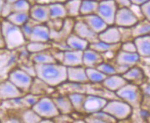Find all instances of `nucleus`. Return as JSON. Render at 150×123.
Listing matches in <instances>:
<instances>
[{
    "label": "nucleus",
    "instance_id": "b1692460",
    "mask_svg": "<svg viewBox=\"0 0 150 123\" xmlns=\"http://www.w3.org/2000/svg\"><path fill=\"white\" fill-rule=\"evenodd\" d=\"M52 99L60 114L71 115L75 111L68 95L57 96V97L52 98Z\"/></svg>",
    "mask_w": 150,
    "mask_h": 123
},
{
    "label": "nucleus",
    "instance_id": "864d4df0",
    "mask_svg": "<svg viewBox=\"0 0 150 123\" xmlns=\"http://www.w3.org/2000/svg\"><path fill=\"white\" fill-rule=\"evenodd\" d=\"M4 3H5L4 0H0V15H1V11H2V8L4 6Z\"/></svg>",
    "mask_w": 150,
    "mask_h": 123
},
{
    "label": "nucleus",
    "instance_id": "8fccbe9b",
    "mask_svg": "<svg viewBox=\"0 0 150 123\" xmlns=\"http://www.w3.org/2000/svg\"><path fill=\"white\" fill-rule=\"evenodd\" d=\"M149 1H150V0H130L132 5L138 6H140V5L143 4Z\"/></svg>",
    "mask_w": 150,
    "mask_h": 123
},
{
    "label": "nucleus",
    "instance_id": "4c0bfd02",
    "mask_svg": "<svg viewBox=\"0 0 150 123\" xmlns=\"http://www.w3.org/2000/svg\"><path fill=\"white\" fill-rule=\"evenodd\" d=\"M31 4L28 0H18L12 4L13 12L29 13Z\"/></svg>",
    "mask_w": 150,
    "mask_h": 123
},
{
    "label": "nucleus",
    "instance_id": "603ef678",
    "mask_svg": "<svg viewBox=\"0 0 150 123\" xmlns=\"http://www.w3.org/2000/svg\"><path fill=\"white\" fill-rule=\"evenodd\" d=\"M64 1H66V0H64ZM54 2H62V0H47V1H46V4H50V3H54Z\"/></svg>",
    "mask_w": 150,
    "mask_h": 123
},
{
    "label": "nucleus",
    "instance_id": "f704fd0d",
    "mask_svg": "<svg viewBox=\"0 0 150 123\" xmlns=\"http://www.w3.org/2000/svg\"><path fill=\"white\" fill-rule=\"evenodd\" d=\"M26 50L29 54L39 53V52L47 51L52 49V45L50 42H27Z\"/></svg>",
    "mask_w": 150,
    "mask_h": 123
},
{
    "label": "nucleus",
    "instance_id": "6ab92c4d",
    "mask_svg": "<svg viewBox=\"0 0 150 123\" xmlns=\"http://www.w3.org/2000/svg\"><path fill=\"white\" fill-rule=\"evenodd\" d=\"M127 82L139 86L147 80L145 74L141 67L136 65L129 68L124 74L121 75Z\"/></svg>",
    "mask_w": 150,
    "mask_h": 123
},
{
    "label": "nucleus",
    "instance_id": "1a4fd4ad",
    "mask_svg": "<svg viewBox=\"0 0 150 123\" xmlns=\"http://www.w3.org/2000/svg\"><path fill=\"white\" fill-rule=\"evenodd\" d=\"M109 100L100 95L86 93L83 108L86 115L102 111Z\"/></svg>",
    "mask_w": 150,
    "mask_h": 123
},
{
    "label": "nucleus",
    "instance_id": "423d86ee",
    "mask_svg": "<svg viewBox=\"0 0 150 123\" xmlns=\"http://www.w3.org/2000/svg\"><path fill=\"white\" fill-rule=\"evenodd\" d=\"M35 78H33L22 69L16 68L9 73L8 80L24 94L30 92Z\"/></svg>",
    "mask_w": 150,
    "mask_h": 123
},
{
    "label": "nucleus",
    "instance_id": "dca6fc26",
    "mask_svg": "<svg viewBox=\"0 0 150 123\" xmlns=\"http://www.w3.org/2000/svg\"><path fill=\"white\" fill-rule=\"evenodd\" d=\"M100 41L109 44L116 45L121 42V35L118 26L113 25L108 26L103 31L98 35Z\"/></svg>",
    "mask_w": 150,
    "mask_h": 123
},
{
    "label": "nucleus",
    "instance_id": "aec40b11",
    "mask_svg": "<svg viewBox=\"0 0 150 123\" xmlns=\"http://www.w3.org/2000/svg\"><path fill=\"white\" fill-rule=\"evenodd\" d=\"M78 18L81 19L86 23L89 27L95 32L98 35L102 31H103L108 26L106 23L102 20L97 14H91L84 16H80Z\"/></svg>",
    "mask_w": 150,
    "mask_h": 123
},
{
    "label": "nucleus",
    "instance_id": "ea45409f",
    "mask_svg": "<svg viewBox=\"0 0 150 123\" xmlns=\"http://www.w3.org/2000/svg\"><path fill=\"white\" fill-rule=\"evenodd\" d=\"M36 24H39V23L33 24L32 22H30V20H28L27 22L25 23L23 26H22L20 27L21 30H22V31L23 33V34H24L25 38H26V40H27V41L28 40V38H29V37H30V33H31L33 28V26Z\"/></svg>",
    "mask_w": 150,
    "mask_h": 123
},
{
    "label": "nucleus",
    "instance_id": "7ed1b4c3",
    "mask_svg": "<svg viewBox=\"0 0 150 123\" xmlns=\"http://www.w3.org/2000/svg\"><path fill=\"white\" fill-rule=\"evenodd\" d=\"M115 93L119 99L129 105L133 109L142 107L144 95L138 85L127 82Z\"/></svg>",
    "mask_w": 150,
    "mask_h": 123
},
{
    "label": "nucleus",
    "instance_id": "37998d69",
    "mask_svg": "<svg viewBox=\"0 0 150 123\" xmlns=\"http://www.w3.org/2000/svg\"><path fill=\"white\" fill-rule=\"evenodd\" d=\"M139 9L144 19L150 21V1L140 5Z\"/></svg>",
    "mask_w": 150,
    "mask_h": 123
},
{
    "label": "nucleus",
    "instance_id": "a18cd8bd",
    "mask_svg": "<svg viewBox=\"0 0 150 123\" xmlns=\"http://www.w3.org/2000/svg\"><path fill=\"white\" fill-rule=\"evenodd\" d=\"M12 12H13L12 4L5 2L4 4V6L2 8V11H1L0 17H3L4 19H5V18H6V17L8 16V15H10Z\"/></svg>",
    "mask_w": 150,
    "mask_h": 123
},
{
    "label": "nucleus",
    "instance_id": "bb28decb",
    "mask_svg": "<svg viewBox=\"0 0 150 123\" xmlns=\"http://www.w3.org/2000/svg\"><path fill=\"white\" fill-rule=\"evenodd\" d=\"M120 43L116 44V45H109V44L105 43V42H101L100 40L89 43V48L93 49L94 51L98 52L102 54H105L107 53H116L120 49Z\"/></svg>",
    "mask_w": 150,
    "mask_h": 123
},
{
    "label": "nucleus",
    "instance_id": "f3484780",
    "mask_svg": "<svg viewBox=\"0 0 150 123\" xmlns=\"http://www.w3.org/2000/svg\"><path fill=\"white\" fill-rule=\"evenodd\" d=\"M67 81L78 84H89L85 67L84 66L67 67Z\"/></svg>",
    "mask_w": 150,
    "mask_h": 123
},
{
    "label": "nucleus",
    "instance_id": "9b49d317",
    "mask_svg": "<svg viewBox=\"0 0 150 123\" xmlns=\"http://www.w3.org/2000/svg\"><path fill=\"white\" fill-rule=\"evenodd\" d=\"M73 33L82 39L87 40L89 43L99 40L98 34L93 32L84 21L78 17L75 21Z\"/></svg>",
    "mask_w": 150,
    "mask_h": 123
},
{
    "label": "nucleus",
    "instance_id": "f03ea898",
    "mask_svg": "<svg viewBox=\"0 0 150 123\" xmlns=\"http://www.w3.org/2000/svg\"><path fill=\"white\" fill-rule=\"evenodd\" d=\"M0 26L6 49L12 51L26 45L28 41L25 38L20 26L11 24L6 19L1 21Z\"/></svg>",
    "mask_w": 150,
    "mask_h": 123
},
{
    "label": "nucleus",
    "instance_id": "2f4dec72",
    "mask_svg": "<svg viewBox=\"0 0 150 123\" xmlns=\"http://www.w3.org/2000/svg\"><path fill=\"white\" fill-rule=\"evenodd\" d=\"M82 0H66L64 5L66 9L67 17L76 19L80 17V8Z\"/></svg>",
    "mask_w": 150,
    "mask_h": 123
},
{
    "label": "nucleus",
    "instance_id": "f257e3e1",
    "mask_svg": "<svg viewBox=\"0 0 150 123\" xmlns=\"http://www.w3.org/2000/svg\"><path fill=\"white\" fill-rule=\"evenodd\" d=\"M34 66L36 78L50 87H57L67 81V67L61 63L34 64Z\"/></svg>",
    "mask_w": 150,
    "mask_h": 123
},
{
    "label": "nucleus",
    "instance_id": "2eb2a0df",
    "mask_svg": "<svg viewBox=\"0 0 150 123\" xmlns=\"http://www.w3.org/2000/svg\"><path fill=\"white\" fill-rule=\"evenodd\" d=\"M51 30L47 24H36L33 28L28 42H49Z\"/></svg>",
    "mask_w": 150,
    "mask_h": 123
},
{
    "label": "nucleus",
    "instance_id": "c85d7f7f",
    "mask_svg": "<svg viewBox=\"0 0 150 123\" xmlns=\"http://www.w3.org/2000/svg\"><path fill=\"white\" fill-rule=\"evenodd\" d=\"M48 5L49 8L50 20H64L67 17V11L63 2L50 3L48 4Z\"/></svg>",
    "mask_w": 150,
    "mask_h": 123
},
{
    "label": "nucleus",
    "instance_id": "ddd939ff",
    "mask_svg": "<svg viewBox=\"0 0 150 123\" xmlns=\"http://www.w3.org/2000/svg\"><path fill=\"white\" fill-rule=\"evenodd\" d=\"M24 95V93L17 88L10 80H6L0 82V100L2 102L18 98Z\"/></svg>",
    "mask_w": 150,
    "mask_h": 123
},
{
    "label": "nucleus",
    "instance_id": "5701e85b",
    "mask_svg": "<svg viewBox=\"0 0 150 123\" xmlns=\"http://www.w3.org/2000/svg\"><path fill=\"white\" fill-rule=\"evenodd\" d=\"M136 53L140 57H150V35L134 38Z\"/></svg>",
    "mask_w": 150,
    "mask_h": 123
},
{
    "label": "nucleus",
    "instance_id": "79ce46f5",
    "mask_svg": "<svg viewBox=\"0 0 150 123\" xmlns=\"http://www.w3.org/2000/svg\"><path fill=\"white\" fill-rule=\"evenodd\" d=\"M53 122L67 123V122H74V118L71 114H59L53 119Z\"/></svg>",
    "mask_w": 150,
    "mask_h": 123
},
{
    "label": "nucleus",
    "instance_id": "473e14b6",
    "mask_svg": "<svg viewBox=\"0 0 150 123\" xmlns=\"http://www.w3.org/2000/svg\"><path fill=\"white\" fill-rule=\"evenodd\" d=\"M99 0H82L80 16L96 14L98 7Z\"/></svg>",
    "mask_w": 150,
    "mask_h": 123
},
{
    "label": "nucleus",
    "instance_id": "a19ab883",
    "mask_svg": "<svg viewBox=\"0 0 150 123\" xmlns=\"http://www.w3.org/2000/svg\"><path fill=\"white\" fill-rule=\"evenodd\" d=\"M120 50L125 52H129V53H136V49L135 44L133 40L131 41H127L124 42H121Z\"/></svg>",
    "mask_w": 150,
    "mask_h": 123
},
{
    "label": "nucleus",
    "instance_id": "de8ad7c7",
    "mask_svg": "<svg viewBox=\"0 0 150 123\" xmlns=\"http://www.w3.org/2000/svg\"><path fill=\"white\" fill-rule=\"evenodd\" d=\"M146 80L145 81H144L142 84H140L139 86L140 88V90H141L142 93L143 94V95L145 96V97H149V95H150L149 83V82H147Z\"/></svg>",
    "mask_w": 150,
    "mask_h": 123
},
{
    "label": "nucleus",
    "instance_id": "49530a36",
    "mask_svg": "<svg viewBox=\"0 0 150 123\" xmlns=\"http://www.w3.org/2000/svg\"><path fill=\"white\" fill-rule=\"evenodd\" d=\"M20 69H22V70H24L25 72H26L28 75H30V76H32L33 78H35L36 74H35V69L34 64L33 65H26V64H22V66L20 67Z\"/></svg>",
    "mask_w": 150,
    "mask_h": 123
},
{
    "label": "nucleus",
    "instance_id": "39448f33",
    "mask_svg": "<svg viewBox=\"0 0 150 123\" xmlns=\"http://www.w3.org/2000/svg\"><path fill=\"white\" fill-rule=\"evenodd\" d=\"M31 109L42 119H52L60 114L55 106L52 98L45 96L40 97L35 104L31 107Z\"/></svg>",
    "mask_w": 150,
    "mask_h": 123
},
{
    "label": "nucleus",
    "instance_id": "4468645a",
    "mask_svg": "<svg viewBox=\"0 0 150 123\" xmlns=\"http://www.w3.org/2000/svg\"><path fill=\"white\" fill-rule=\"evenodd\" d=\"M140 57L137 53H129L119 49L115 56V63L119 66L130 68L136 66L140 62Z\"/></svg>",
    "mask_w": 150,
    "mask_h": 123
},
{
    "label": "nucleus",
    "instance_id": "6e6d98bb",
    "mask_svg": "<svg viewBox=\"0 0 150 123\" xmlns=\"http://www.w3.org/2000/svg\"><path fill=\"white\" fill-rule=\"evenodd\" d=\"M1 102H2V101H1V100H0V105H1Z\"/></svg>",
    "mask_w": 150,
    "mask_h": 123
},
{
    "label": "nucleus",
    "instance_id": "7c9ffc66",
    "mask_svg": "<svg viewBox=\"0 0 150 123\" xmlns=\"http://www.w3.org/2000/svg\"><path fill=\"white\" fill-rule=\"evenodd\" d=\"M70 99L71 102L73 107H74V111L76 112L82 113V114L86 115L84 112L83 105L84 100H85L86 93H71L67 94Z\"/></svg>",
    "mask_w": 150,
    "mask_h": 123
},
{
    "label": "nucleus",
    "instance_id": "09e8293b",
    "mask_svg": "<svg viewBox=\"0 0 150 123\" xmlns=\"http://www.w3.org/2000/svg\"><path fill=\"white\" fill-rule=\"evenodd\" d=\"M118 8H130L132 6L130 0H114Z\"/></svg>",
    "mask_w": 150,
    "mask_h": 123
},
{
    "label": "nucleus",
    "instance_id": "5fc2aeb1",
    "mask_svg": "<svg viewBox=\"0 0 150 123\" xmlns=\"http://www.w3.org/2000/svg\"><path fill=\"white\" fill-rule=\"evenodd\" d=\"M4 1H5V2L11 4H13L16 2L17 1H18V0H4Z\"/></svg>",
    "mask_w": 150,
    "mask_h": 123
},
{
    "label": "nucleus",
    "instance_id": "c03bdc74",
    "mask_svg": "<svg viewBox=\"0 0 150 123\" xmlns=\"http://www.w3.org/2000/svg\"><path fill=\"white\" fill-rule=\"evenodd\" d=\"M138 110V115L139 116L140 118L141 119V120H143V122H149V110L145 109H142V107L140 108L136 109Z\"/></svg>",
    "mask_w": 150,
    "mask_h": 123
},
{
    "label": "nucleus",
    "instance_id": "6e6552de",
    "mask_svg": "<svg viewBox=\"0 0 150 123\" xmlns=\"http://www.w3.org/2000/svg\"><path fill=\"white\" fill-rule=\"evenodd\" d=\"M139 21L131 8H120L117 10L114 19L115 26L122 28H132Z\"/></svg>",
    "mask_w": 150,
    "mask_h": 123
},
{
    "label": "nucleus",
    "instance_id": "20e7f679",
    "mask_svg": "<svg viewBox=\"0 0 150 123\" xmlns=\"http://www.w3.org/2000/svg\"><path fill=\"white\" fill-rule=\"evenodd\" d=\"M102 111L108 113L116 121H123L132 117L134 109L120 99H113L109 100Z\"/></svg>",
    "mask_w": 150,
    "mask_h": 123
},
{
    "label": "nucleus",
    "instance_id": "393cba45",
    "mask_svg": "<svg viewBox=\"0 0 150 123\" xmlns=\"http://www.w3.org/2000/svg\"><path fill=\"white\" fill-rule=\"evenodd\" d=\"M84 120L85 122L89 123H115L117 122L116 119L103 111L86 115Z\"/></svg>",
    "mask_w": 150,
    "mask_h": 123
},
{
    "label": "nucleus",
    "instance_id": "f8f14e48",
    "mask_svg": "<svg viewBox=\"0 0 150 123\" xmlns=\"http://www.w3.org/2000/svg\"><path fill=\"white\" fill-rule=\"evenodd\" d=\"M30 18L39 24H46L50 20L49 5L38 3L31 5L29 11Z\"/></svg>",
    "mask_w": 150,
    "mask_h": 123
},
{
    "label": "nucleus",
    "instance_id": "412c9836",
    "mask_svg": "<svg viewBox=\"0 0 150 123\" xmlns=\"http://www.w3.org/2000/svg\"><path fill=\"white\" fill-rule=\"evenodd\" d=\"M127 83V82L121 75L116 74L107 76L100 84L105 89L115 93Z\"/></svg>",
    "mask_w": 150,
    "mask_h": 123
},
{
    "label": "nucleus",
    "instance_id": "4be33fe9",
    "mask_svg": "<svg viewBox=\"0 0 150 123\" xmlns=\"http://www.w3.org/2000/svg\"><path fill=\"white\" fill-rule=\"evenodd\" d=\"M82 54L83 51L78 50L71 49L64 51V57L62 64L67 67L83 66Z\"/></svg>",
    "mask_w": 150,
    "mask_h": 123
},
{
    "label": "nucleus",
    "instance_id": "e433bc0d",
    "mask_svg": "<svg viewBox=\"0 0 150 123\" xmlns=\"http://www.w3.org/2000/svg\"><path fill=\"white\" fill-rule=\"evenodd\" d=\"M42 120L40 117L31 108L25 110L21 116V121L25 123H38Z\"/></svg>",
    "mask_w": 150,
    "mask_h": 123
},
{
    "label": "nucleus",
    "instance_id": "c9c22d12",
    "mask_svg": "<svg viewBox=\"0 0 150 123\" xmlns=\"http://www.w3.org/2000/svg\"><path fill=\"white\" fill-rule=\"evenodd\" d=\"M85 70L89 83L100 84L107 77L96 68H85Z\"/></svg>",
    "mask_w": 150,
    "mask_h": 123
},
{
    "label": "nucleus",
    "instance_id": "58836bf2",
    "mask_svg": "<svg viewBox=\"0 0 150 123\" xmlns=\"http://www.w3.org/2000/svg\"><path fill=\"white\" fill-rule=\"evenodd\" d=\"M96 68L98 71H100L103 73V74L106 75L107 76H111V75L117 74L114 66L112 64H109V63L105 62V61L98 65Z\"/></svg>",
    "mask_w": 150,
    "mask_h": 123
},
{
    "label": "nucleus",
    "instance_id": "c756f323",
    "mask_svg": "<svg viewBox=\"0 0 150 123\" xmlns=\"http://www.w3.org/2000/svg\"><path fill=\"white\" fill-rule=\"evenodd\" d=\"M132 37L134 38L150 35V21L143 19L139 20L133 27L131 28Z\"/></svg>",
    "mask_w": 150,
    "mask_h": 123
},
{
    "label": "nucleus",
    "instance_id": "a878e982",
    "mask_svg": "<svg viewBox=\"0 0 150 123\" xmlns=\"http://www.w3.org/2000/svg\"><path fill=\"white\" fill-rule=\"evenodd\" d=\"M51 50V49H50ZM50 50H47L39 52V53H31L29 55L30 60L34 64H50V63H56L54 57L52 55Z\"/></svg>",
    "mask_w": 150,
    "mask_h": 123
},
{
    "label": "nucleus",
    "instance_id": "9d476101",
    "mask_svg": "<svg viewBox=\"0 0 150 123\" xmlns=\"http://www.w3.org/2000/svg\"><path fill=\"white\" fill-rule=\"evenodd\" d=\"M76 19L67 17L63 20L62 26L59 30H51L50 39L53 42H65L67 38L73 33Z\"/></svg>",
    "mask_w": 150,
    "mask_h": 123
},
{
    "label": "nucleus",
    "instance_id": "a211bd4d",
    "mask_svg": "<svg viewBox=\"0 0 150 123\" xmlns=\"http://www.w3.org/2000/svg\"><path fill=\"white\" fill-rule=\"evenodd\" d=\"M104 61H105V57L102 53H100L89 48L83 51L82 64L85 68H96L98 65Z\"/></svg>",
    "mask_w": 150,
    "mask_h": 123
},
{
    "label": "nucleus",
    "instance_id": "0eeeda50",
    "mask_svg": "<svg viewBox=\"0 0 150 123\" xmlns=\"http://www.w3.org/2000/svg\"><path fill=\"white\" fill-rule=\"evenodd\" d=\"M114 0H99L97 14L108 26L113 25L114 19L118 10Z\"/></svg>",
    "mask_w": 150,
    "mask_h": 123
},
{
    "label": "nucleus",
    "instance_id": "cd10ccee",
    "mask_svg": "<svg viewBox=\"0 0 150 123\" xmlns=\"http://www.w3.org/2000/svg\"><path fill=\"white\" fill-rule=\"evenodd\" d=\"M66 44L71 50H78V51H84L89 48V42L87 40L82 39L77 35L72 33L67 38Z\"/></svg>",
    "mask_w": 150,
    "mask_h": 123
},
{
    "label": "nucleus",
    "instance_id": "72a5a7b5",
    "mask_svg": "<svg viewBox=\"0 0 150 123\" xmlns=\"http://www.w3.org/2000/svg\"><path fill=\"white\" fill-rule=\"evenodd\" d=\"M5 19L11 24L21 27L30 20V15L29 13L12 12Z\"/></svg>",
    "mask_w": 150,
    "mask_h": 123
},
{
    "label": "nucleus",
    "instance_id": "3c124183",
    "mask_svg": "<svg viewBox=\"0 0 150 123\" xmlns=\"http://www.w3.org/2000/svg\"><path fill=\"white\" fill-rule=\"evenodd\" d=\"M6 49L5 43H4V40L2 33H1V26H0V49Z\"/></svg>",
    "mask_w": 150,
    "mask_h": 123
}]
</instances>
